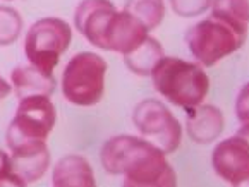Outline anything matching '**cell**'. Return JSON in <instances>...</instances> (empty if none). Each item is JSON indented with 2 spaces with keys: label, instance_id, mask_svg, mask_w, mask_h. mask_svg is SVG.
Here are the masks:
<instances>
[{
  "label": "cell",
  "instance_id": "9a60e30c",
  "mask_svg": "<svg viewBox=\"0 0 249 187\" xmlns=\"http://www.w3.org/2000/svg\"><path fill=\"white\" fill-rule=\"evenodd\" d=\"M165 57L163 47L153 36H148L140 47L124 57V64L138 76H151L157 64Z\"/></svg>",
  "mask_w": 249,
  "mask_h": 187
},
{
  "label": "cell",
  "instance_id": "ba28073f",
  "mask_svg": "<svg viewBox=\"0 0 249 187\" xmlns=\"http://www.w3.org/2000/svg\"><path fill=\"white\" fill-rule=\"evenodd\" d=\"M215 173L231 186L249 177V125H241L234 136L215 146L212 153Z\"/></svg>",
  "mask_w": 249,
  "mask_h": 187
},
{
  "label": "cell",
  "instance_id": "7a4b0ae2",
  "mask_svg": "<svg viewBox=\"0 0 249 187\" xmlns=\"http://www.w3.org/2000/svg\"><path fill=\"white\" fill-rule=\"evenodd\" d=\"M248 24L237 21L222 11L212 9L208 17L191 26L186 33V43L191 55L199 66L212 67L225 57L232 55L244 45Z\"/></svg>",
  "mask_w": 249,
  "mask_h": 187
},
{
  "label": "cell",
  "instance_id": "ac0fdd59",
  "mask_svg": "<svg viewBox=\"0 0 249 187\" xmlns=\"http://www.w3.org/2000/svg\"><path fill=\"white\" fill-rule=\"evenodd\" d=\"M170 7L180 17H196L212 9L213 0H169Z\"/></svg>",
  "mask_w": 249,
  "mask_h": 187
},
{
  "label": "cell",
  "instance_id": "6da1fadb",
  "mask_svg": "<svg viewBox=\"0 0 249 187\" xmlns=\"http://www.w3.org/2000/svg\"><path fill=\"white\" fill-rule=\"evenodd\" d=\"M100 162L105 172L124 175V182L131 184L153 182L174 170L167 154L153 143L129 134L110 137L102 146Z\"/></svg>",
  "mask_w": 249,
  "mask_h": 187
},
{
  "label": "cell",
  "instance_id": "603a6c76",
  "mask_svg": "<svg viewBox=\"0 0 249 187\" xmlns=\"http://www.w3.org/2000/svg\"><path fill=\"white\" fill-rule=\"evenodd\" d=\"M12 173V160L2 148H0V177H5Z\"/></svg>",
  "mask_w": 249,
  "mask_h": 187
},
{
  "label": "cell",
  "instance_id": "8992f818",
  "mask_svg": "<svg viewBox=\"0 0 249 187\" xmlns=\"http://www.w3.org/2000/svg\"><path fill=\"white\" fill-rule=\"evenodd\" d=\"M55 124L57 110L48 96L22 98L7 129V146L14 150L26 144L47 143Z\"/></svg>",
  "mask_w": 249,
  "mask_h": 187
},
{
  "label": "cell",
  "instance_id": "9c48e42d",
  "mask_svg": "<svg viewBox=\"0 0 249 187\" xmlns=\"http://www.w3.org/2000/svg\"><path fill=\"white\" fill-rule=\"evenodd\" d=\"M115 14L117 7L110 0H83L74 12V26L93 47L108 50L107 33Z\"/></svg>",
  "mask_w": 249,
  "mask_h": 187
},
{
  "label": "cell",
  "instance_id": "2e32d148",
  "mask_svg": "<svg viewBox=\"0 0 249 187\" xmlns=\"http://www.w3.org/2000/svg\"><path fill=\"white\" fill-rule=\"evenodd\" d=\"M124 11L134 16L148 31L157 30L165 17L163 0H127Z\"/></svg>",
  "mask_w": 249,
  "mask_h": 187
},
{
  "label": "cell",
  "instance_id": "d6986e66",
  "mask_svg": "<svg viewBox=\"0 0 249 187\" xmlns=\"http://www.w3.org/2000/svg\"><path fill=\"white\" fill-rule=\"evenodd\" d=\"M212 9L225 12L244 24L249 22V0H213Z\"/></svg>",
  "mask_w": 249,
  "mask_h": 187
},
{
  "label": "cell",
  "instance_id": "52a82bcc",
  "mask_svg": "<svg viewBox=\"0 0 249 187\" xmlns=\"http://www.w3.org/2000/svg\"><path fill=\"white\" fill-rule=\"evenodd\" d=\"M134 127L146 141L165 154H170L182 143V125L160 100L148 98L138 103L132 112Z\"/></svg>",
  "mask_w": 249,
  "mask_h": 187
},
{
  "label": "cell",
  "instance_id": "8fae6325",
  "mask_svg": "<svg viewBox=\"0 0 249 187\" xmlns=\"http://www.w3.org/2000/svg\"><path fill=\"white\" fill-rule=\"evenodd\" d=\"M12 173L21 177L26 184H33L45 175L50 167V151L47 143L26 144L11 150Z\"/></svg>",
  "mask_w": 249,
  "mask_h": 187
},
{
  "label": "cell",
  "instance_id": "30bf717a",
  "mask_svg": "<svg viewBox=\"0 0 249 187\" xmlns=\"http://www.w3.org/2000/svg\"><path fill=\"white\" fill-rule=\"evenodd\" d=\"M148 36H150V31L134 16L125 11H117L107 33V47L110 51L125 57L140 47Z\"/></svg>",
  "mask_w": 249,
  "mask_h": 187
},
{
  "label": "cell",
  "instance_id": "7c38bea8",
  "mask_svg": "<svg viewBox=\"0 0 249 187\" xmlns=\"http://www.w3.org/2000/svg\"><path fill=\"white\" fill-rule=\"evenodd\" d=\"M187 136L198 144L213 143L222 136L225 129L224 114L215 105H203L196 106L195 110L187 112Z\"/></svg>",
  "mask_w": 249,
  "mask_h": 187
},
{
  "label": "cell",
  "instance_id": "4fadbf2b",
  "mask_svg": "<svg viewBox=\"0 0 249 187\" xmlns=\"http://www.w3.org/2000/svg\"><path fill=\"white\" fill-rule=\"evenodd\" d=\"M12 89L19 100L30 98V96H48L50 98L57 88V79L53 74L45 72L38 67L18 66L11 74Z\"/></svg>",
  "mask_w": 249,
  "mask_h": 187
},
{
  "label": "cell",
  "instance_id": "5bb4252c",
  "mask_svg": "<svg viewBox=\"0 0 249 187\" xmlns=\"http://www.w3.org/2000/svg\"><path fill=\"white\" fill-rule=\"evenodd\" d=\"M53 187H98L89 162L81 154H67L52 170Z\"/></svg>",
  "mask_w": 249,
  "mask_h": 187
},
{
  "label": "cell",
  "instance_id": "44dd1931",
  "mask_svg": "<svg viewBox=\"0 0 249 187\" xmlns=\"http://www.w3.org/2000/svg\"><path fill=\"white\" fill-rule=\"evenodd\" d=\"M122 187H177V175L176 172H169L161 179L155 180V182L148 184H131V182H122Z\"/></svg>",
  "mask_w": 249,
  "mask_h": 187
},
{
  "label": "cell",
  "instance_id": "cb8c5ba5",
  "mask_svg": "<svg viewBox=\"0 0 249 187\" xmlns=\"http://www.w3.org/2000/svg\"><path fill=\"white\" fill-rule=\"evenodd\" d=\"M12 91V85L9 81H5L4 77L0 76V100L7 98L9 95H11Z\"/></svg>",
  "mask_w": 249,
  "mask_h": 187
},
{
  "label": "cell",
  "instance_id": "ffe728a7",
  "mask_svg": "<svg viewBox=\"0 0 249 187\" xmlns=\"http://www.w3.org/2000/svg\"><path fill=\"white\" fill-rule=\"evenodd\" d=\"M235 117L242 125H249V83L242 86L235 100Z\"/></svg>",
  "mask_w": 249,
  "mask_h": 187
},
{
  "label": "cell",
  "instance_id": "277c9868",
  "mask_svg": "<svg viewBox=\"0 0 249 187\" xmlns=\"http://www.w3.org/2000/svg\"><path fill=\"white\" fill-rule=\"evenodd\" d=\"M107 62L93 51L76 53L62 74V95L77 106L98 105L105 91Z\"/></svg>",
  "mask_w": 249,
  "mask_h": 187
},
{
  "label": "cell",
  "instance_id": "5b68a950",
  "mask_svg": "<svg viewBox=\"0 0 249 187\" xmlns=\"http://www.w3.org/2000/svg\"><path fill=\"white\" fill-rule=\"evenodd\" d=\"M72 43L69 22L59 17H43L33 22L26 33L24 53L31 66L53 74L62 55Z\"/></svg>",
  "mask_w": 249,
  "mask_h": 187
},
{
  "label": "cell",
  "instance_id": "3957f363",
  "mask_svg": "<svg viewBox=\"0 0 249 187\" xmlns=\"http://www.w3.org/2000/svg\"><path fill=\"white\" fill-rule=\"evenodd\" d=\"M151 81L157 93L186 114L203 105L210 91V77L205 69L177 57L165 55L151 72Z\"/></svg>",
  "mask_w": 249,
  "mask_h": 187
},
{
  "label": "cell",
  "instance_id": "e0dca14e",
  "mask_svg": "<svg viewBox=\"0 0 249 187\" xmlns=\"http://www.w3.org/2000/svg\"><path fill=\"white\" fill-rule=\"evenodd\" d=\"M22 26L24 21L16 9L0 5V47H7L18 41L22 33Z\"/></svg>",
  "mask_w": 249,
  "mask_h": 187
},
{
  "label": "cell",
  "instance_id": "7402d4cb",
  "mask_svg": "<svg viewBox=\"0 0 249 187\" xmlns=\"http://www.w3.org/2000/svg\"><path fill=\"white\" fill-rule=\"evenodd\" d=\"M0 187H28V184L16 173H9L5 177H0Z\"/></svg>",
  "mask_w": 249,
  "mask_h": 187
},
{
  "label": "cell",
  "instance_id": "d4e9b609",
  "mask_svg": "<svg viewBox=\"0 0 249 187\" xmlns=\"http://www.w3.org/2000/svg\"><path fill=\"white\" fill-rule=\"evenodd\" d=\"M232 187H249V177H248V179L242 180V182H239V184H235V186H232Z\"/></svg>",
  "mask_w": 249,
  "mask_h": 187
}]
</instances>
